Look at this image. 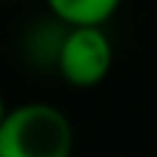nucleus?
Listing matches in <instances>:
<instances>
[{
  "instance_id": "nucleus-2",
  "label": "nucleus",
  "mask_w": 157,
  "mask_h": 157,
  "mask_svg": "<svg viewBox=\"0 0 157 157\" xmlns=\"http://www.w3.org/2000/svg\"><path fill=\"white\" fill-rule=\"evenodd\" d=\"M56 67L61 78L73 87H96L108 78L113 67L111 38L99 23L67 26L56 50Z\"/></svg>"
},
{
  "instance_id": "nucleus-1",
  "label": "nucleus",
  "mask_w": 157,
  "mask_h": 157,
  "mask_svg": "<svg viewBox=\"0 0 157 157\" xmlns=\"http://www.w3.org/2000/svg\"><path fill=\"white\" fill-rule=\"evenodd\" d=\"M73 122L50 102H23L0 122V157H70Z\"/></svg>"
},
{
  "instance_id": "nucleus-3",
  "label": "nucleus",
  "mask_w": 157,
  "mask_h": 157,
  "mask_svg": "<svg viewBox=\"0 0 157 157\" xmlns=\"http://www.w3.org/2000/svg\"><path fill=\"white\" fill-rule=\"evenodd\" d=\"M122 0H47L50 12L64 26H87V23H105Z\"/></svg>"
}]
</instances>
